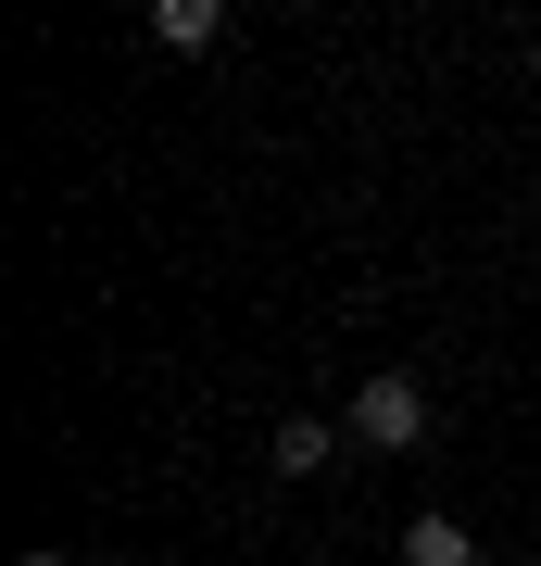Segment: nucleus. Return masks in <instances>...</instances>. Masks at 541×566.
I'll return each instance as SVG.
<instances>
[{"label": "nucleus", "instance_id": "4", "mask_svg": "<svg viewBox=\"0 0 541 566\" xmlns=\"http://www.w3.org/2000/svg\"><path fill=\"white\" fill-rule=\"evenodd\" d=\"M327 453H341V428H327V416H278V479H315Z\"/></svg>", "mask_w": 541, "mask_h": 566}, {"label": "nucleus", "instance_id": "2", "mask_svg": "<svg viewBox=\"0 0 541 566\" xmlns=\"http://www.w3.org/2000/svg\"><path fill=\"white\" fill-rule=\"evenodd\" d=\"M403 566H479V528L441 516V504H428V516H403Z\"/></svg>", "mask_w": 541, "mask_h": 566}, {"label": "nucleus", "instance_id": "3", "mask_svg": "<svg viewBox=\"0 0 541 566\" xmlns=\"http://www.w3.org/2000/svg\"><path fill=\"white\" fill-rule=\"evenodd\" d=\"M139 25H152V51H215V39H227V13H215V0H152Z\"/></svg>", "mask_w": 541, "mask_h": 566}, {"label": "nucleus", "instance_id": "1", "mask_svg": "<svg viewBox=\"0 0 541 566\" xmlns=\"http://www.w3.org/2000/svg\"><path fill=\"white\" fill-rule=\"evenodd\" d=\"M341 428H353L365 453H416V441H428V390L403 378V365H378V378L353 390V416H341Z\"/></svg>", "mask_w": 541, "mask_h": 566}, {"label": "nucleus", "instance_id": "6", "mask_svg": "<svg viewBox=\"0 0 541 566\" xmlns=\"http://www.w3.org/2000/svg\"><path fill=\"white\" fill-rule=\"evenodd\" d=\"M529 566H541V554H529Z\"/></svg>", "mask_w": 541, "mask_h": 566}, {"label": "nucleus", "instance_id": "5", "mask_svg": "<svg viewBox=\"0 0 541 566\" xmlns=\"http://www.w3.org/2000/svg\"><path fill=\"white\" fill-rule=\"evenodd\" d=\"M13 566H63V554H13Z\"/></svg>", "mask_w": 541, "mask_h": 566}]
</instances>
